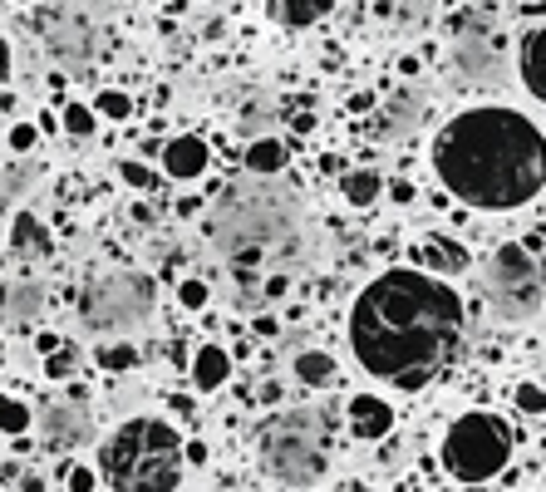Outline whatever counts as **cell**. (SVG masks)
<instances>
[{"label": "cell", "mask_w": 546, "mask_h": 492, "mask_svg": "<svg viewBox=\"0 0 546 492\" xmlns=\"http://www.w3.org/2000/svg\"><path fill=\"white\" fill-rule=\"evenodd\" d=\"M389 429H394V409H389L379 394H355V399H350V433H355V438L374 443V438H384Z\"/></svg>", "instance_id": "5bb4252c"}, {"label": "cell", "mask_w": 546, "mask_h": 492, "mask_svg": "<svg viewBox=\"0 0 546 492\" xmlns=\"http://www.w3.org/2000/svg\"><path fill=\"white\" fill-rule=\"evenodd\" d=\"M40 183V163H10V168H0V207H10L15 197H25L30 187Z\"/></svg>", "instance_id": "7402d4cb"}, {"label": "cell", "mask_w": 546, "mask_h": 492, "mask_svg": "<svg viewBox=\"0 0 546 492\" xmlns=\"http://www.w3.org/2000/svg\"><path fill=\"white\" fill-rule=\"evenodd\" d=\"M414 123H419V94L404 89V94H394V99L384 104V114H379V138H404Z\"/></svg>", "instance_id": "ac0fdd59"}, {"label": "cell", "mask_w": 546, "mask_h": 492, "mask_svg": "<svg viewBox=\"0 0 546 492\" xmlns=\"http://www.w3.org/2000/svg\"><path fill=\"white\" fill-rule=\"evenodd\" d=\"M109 15V0H60L55 10H45V40L50 50L69 64H89L99 55V25Z\"/></svg>", "instance_id": "9c48e42d"}, {"label": "cell", "mask_w": 546, "mask_h": 492, "mask_svg": "<svg viewBox=\"0 0 546 492\" xmlns=\"http://www.w3.org/2000/svg\"><path fill=\"white\" fill-rule=\"evenodd\" d=\"M40 438L50 443V448H84L89 438H94V414H89V404H84V394H64V399H45L40 404Z\"/></svg>", "instance_id": "30bf717a"}, {"label": "cell", "mask_w": 546, "mask_h": 492, "mask_svg": "<svg viewBox=\"0 0 546 492\" xmlns=\"http://www.w3.org/2000/svg\"><path fill=\"white\" fill-rule=\"evenodd\" d=\"M158 310V281L143 271H109L94 276L79 301H74V320L94 335H128L138 325H148Z\"/></svg>", "instance_id": "8992f818"}, {"label": "cell", "mask_w": 546, "mask_h": 492, "mask_svg": "<svg viewBox=\"0 0 546 492\" xmlns=\"http://www.w3.org/2000/svg\"><path fill=\"white\" fill-rule=\"evenodd\" d=\"M286 163H291V148H286V138H276V133H266V138H256V143L246 148V173H251V178H276Z\"/></svg>", "instance_id": "2e32d148"}, {"label": "cell", "mask_w": 546, "mask_h": 492, "mask_svg": "<svg viewBox=\"0 0 546 492\" xmlns=\"http://www.w3.org/2000/svg\"><path fill=\"white\" fill-rule=\"evenodd\" d=\"M433 173L463 207H527L546 187V133L502 104L463 109L433 138Z\"/></svg>", "instance_id": "7a4b0ae2"}, {"label": "cell", "mask_w": 546, "mask_h": 492, "mask_svg": "<svg viewBox=\"0 0 546 492\" xmlns=\"http://www.w3.org/2000/svg\"><path fill=\"white\" fill-rule=\"evenodd\" d=\"M227 374H232V355L222 345H202L197 350V360H192V384L197 389H222Z\"/></svg>", "instance_id": "d6986e66"}, {"label": "cell", "mask_w": 546, "mask_h": 492, "mask_svg": "<svg viewBox=\"0 0 546 492\" xmlns=\"http://www.w3.org/2000/svg\"><path fill=\"white\" fill-rule=\"evenodd\" d=\"M212 246L232 261V271L256 276L271 256H291L301 242V207L281 187H227L207 217Z\"/></svg>", "instance_id": "3957f363"}, {"label": "cell", "mask_w": 546, "mask_h": 492, "mask_svg": "<svg viewBox=\"0 0 546 492\" xmlns=\"http://www.w3.org/2000/svg\"><path fill=\"white\" fill-rule=\"evenodd\" d=\"M207 158H212L207 138L182 133V138H173V143L163 148V173H168V178H178V183H192V178H202V173H207Z\"/></svg>", "instance_id": "7c38bea8"}, {"label": "cell", "mask_w": 546, "mask_h": 492, "mask_svg": "<svg viewBox=\"0 0 546 492\" xmlns=\"http://www.w3.org/2000/svg\"><path fill=\"white\" fill-rule=\"evenodd\" d=\"M330 10H335V0H271V5H266V15H271L276 25H286V30H305V25L325 20Z\"/></svg>", "instance_id": "e0dca14e"}, {"label": "cell", "mask_w": 546, "mask_h": 492, "mask_svg": "<svg viewBox=\"0 0 546 492\" xmlns=\"http://www.w3.org/2000/svg\"><path fill=\"white\" fill-rule=\"evenodd\" d=\"M517 74H522L527 94H532V99H542V104H546V20H542V25H532V30L522 35V55H517Z\"/></svg>", "instance_id": "4fadbf2b"}, {"label": "cell", "mask_w": 546, "mask_h": 492, "mask_svg": "<svg viewBox=\"0 0 546 492\" xmlns=\"http://www.w3.org/2000/svg\"><path fill=\"white\" fill-rule=\"evenodd\" d=\"M517 409H522V414H542V409H546V389H542V384H517Z\"/></svg>", "instance_id": "f1b7e54d"}, {"label": "cell", "mask_w": 546, "mask_h": 492, "mask_svg": "<svg viewBox=\"0 0 546 492\" xmlns=\"http://www.w3.org/2000/svg\"><path fill=\"white\" fill-rule=\"evenodd\" d=\"M483 291L497 320H532L546 306V261H537L522 242H502L483 266Z\"/></svg>", "instance_id": "52a82bcc"}, {"label": "cell", "mask_w": 546, "mask_h": 492, "mask_svg": "<svg viewBox=\"0 0 546 492\" xmlns=\"http://www.w3.org/2000/svg\"><path fill=\"white\" fill-rule=\"evenodd\" d=\"M507 458H512V429L497 414H487V409L463 414L448 429V438H443V468L458 483H487V478H497L507 468Z\"/></svg>", "instance_id": "ba28073f"}, {"label": "cell", "mask_w": 546, "mask_h": 492, "mask_svg": "<svg viewBox=\"0 0 546 492\" xmlns=\"http://www.w3.org/2000/svg\"><path fill=\"white\" fill-rule=\"evenodd\" d=\"M10 246H15L20 256H45V251H50V232H45V222H40L35 212H20L15 227H10Z\"/></svg>", "instance_id": "44dd1931"}, {"label": "cell", "mask_w": 546, "mask_h": 492, "mask_svg": "<svg viewBox=\"0 0 546 492\" xmlns=\"http://www.w3.org/2000/svg\"><path fill=\"white\" fill-rule=\"evenodd\" d=\"M94 360H99L104 369H133L138 365V350H133V345H99Z\"/></svg>", "instance_id": "83f0119b"}, {"label": "cell", "mask_w": 546, "mask_h": 492, "mask_svg": "<svg viewBox=\"0 0 546 492\" xmlns=\"http://www.w3.org/2000/svg\"><path fill=\"white\" fill-rule=\"evenodd\" d=\"M458 64L478 84L502 79V45H497V30L487 20H458Z\"/></svg>", "instance_id": "8fae6325"}, {"label": "cell", "mask_w": 546, "mask_h": 492, "mask_svg": "<svg viewBox=\"0 0 546 492\" xmlns=\"http://www.w3.org/2000/svg\"><path fill=\"white\" fill-rule=\"evenodd\" d=\"M74 365H79V355H74V350H60V345H55V350H50V365H45V374H50V379H64V374H69Z\"/></svg>", "instance_id": "4dcf8cb0"}, {"label": "cell", "mask_w": 546, "mask_h": 492, "mask_svg": "<svg viewBox=\"0 0 546 492\" xmlns=\"http://www.w3.org/2000/svg\"><path fill=\"white\" fill-rule=\"evenodd\" d=\"M30 424H35V414H30L20 399H0V433H10V438H15V433H25Z\"/></svg>", "instance_id": "484cf974"}, {"label": "cell", "mask_w": 546, "mask_h": 492, "mask_svg": "<svg viewBox=\"0 0 546 492\" xmlns=\"http://www.w3.org/2000/svg\"><path fill=\"white\" fill-rule=\"evenodd\" d=\"M389 197H394V202H414L419 192H414V183H409V178H394V183H389Z\"/></svg>", "instance_id": "d590c367"}, {"label": "cell", "mask_w": 546, "mask_h": 492, "mask_svg": "<svg viewBox=\"0 0 546 492\" xmlns=\"http://www.w3.org/2000/svg\"><path fill=\"white\" fill-rule=\"evenodd\" d=\"M94 114H99V119L123 123L128 114H133V99H128V94H119V89H104V94L94 99Z\"/></svg>", "instance_id": "4316f807"}, {"label": "cell", "mask_w": 546, "mask_h": 492, "mask_svg": "<svg viewBox=\"0 0 546 492\" xmlns=\"http://www.w3.org/2000/svg\"><path fill=\"white\" fill-rule=\"evenodd\" d=\"M182 438L163 419H128L99 453V473L114 492H178Z\"/></svg>", "instance_id": "277c9868"}, {"label": "cell", "mask_w": 546, "mask_h": 492, "mask_svg": "<svg viewBox=\"0 0 546 492\" xmlns=\"http://www.w3.org/2000/svg\"><path fill=\"white\" fill-rule=\"evenodd\" d=\"M310 128H315V114H310V109L291 114V133H310Z\"/></svg>", "instance_id": "8d00e7d4"}, {"label": "cell", "mask_w": 546, "mask_h": 492, "mask_svg": "<svg viewBox=\"0 0 546 492\" xmlns=\"http://www.w3.org/2000/svg\"><path fill=\"white\" fill-rule=\"evenodd\" d=\"M261 473L276 488H315L330 473V429L320 409H286L271 414L256 433Z\"/></svg>", "instance_id": "5b68a950"}, {"label": "cell", "mask_w": 546, "mask_h": 492, "mask_svg": "<svg viewBox=\"0 0 546 492\" xmlns=\"http://www.w3.org/2000/svg\"><path fill=\"white\" fill-rule=\"evenodd\" d=\"M5 79H10V45L0 40V84H5Z\"/></svg>", "instance_id": "60d3db41"}, {"label": "cell", "mask_w": 546, "mask_h": 492, "mask_svg": "<svg viewBox=\"0 0 546 492\" xmlns=\"http://www.w3.org/2000/svg\"><path fill=\"white\" fill-rule=\"evenodd\" d=\"M60 123H64V133H69V138H89V133H94V123H99V114H94V104H69Z\"/></svg>", "instance_id": "d4e9b609"}, {"label": "cell", "mask_w": 546, "mask_h": 492, "mask_svg": "<svg viewBox=\"0 0 546 492\" xmlns=\"http://www.w3.org/2000/svg\"><path fill=\"white\" fill-rule=\"evenodd\" d=\"M296 379L310 384V389H315V384H330V379H335V360H330L325 350H305V355H296Z\"/></svg>", "instance_id": "cb8c5ba5"}, {"label": "cell", "mask_w": 546, "mask_h": 492, "mask_svg": "<svg viewBox=\"0 0 546 492\" xmlns=\"http://www.w3.org/2000/svg\"><path fill=\"white\" fill-rule=\"evenodd\" d=\"M25 492H45V478L40 473H25Z\"/></svg>", "instance_id": "7bdbcfd3"}, {"label": "cell", "mask_w": 546, "mask_h": 492, "mask_svg": "<svg viewBox=\"0 0 546 492\" xmlns=\"http://www.w3.org/2000/svg\"><path fill=\"white\" fill-rule=\"evenodd\" d=\"M119 178H123V183H133V187H153V183H158V178H153L143 163H133V158H128V163H119Z\"/></svg>", "instance_id": "1f68e13d"}, {"label": "cell", "mask_w": 546, "mask_h": 492, "mask_svg": "<svg viewBox=\"0 0 546 492\" xmlns=\"http://www.w3.org/2000/svg\"><path fill=\"white\" fill-rule=\"evenodd\" d=\"M182 458H187V463H202V458H207V448H202V443H187V448H182Z\"/></svg>", "instance_id": "ab89813d"}, {"label": "cell", "mask_w": 546, "mask_h": 492, "mask_svg": "<svg viewBox=\"0 0 546 492\" xmlns=\"http://www.w3.org/2000/svg\"><path fill=\"white\" fill-rule=\"evenodd\" d=\"M379 173H369V168H355V173H345L340 178V192H345V202L350 207H374L379 202Z\"/></svg>", "instance_id": "603a6c76"}, {"label": "cell", "mask_w": 546, "mask_h": 492, "mask_svg": "<svg viewBox=\"0 0 546 492\" xmlns=\"http://www.w3.org/2000/svg\"><path fill=\"white\" fill-rule=\"evenodd\" d=\"M256 399H261V404H276V399H281V384H266V389H261Z\"/></svg>", "instance_id": "b9f144b4"}, {"label": "cell", "mask_w": 546, "mask_h": 492, "mask_svg": "<svg viewBox=\"0 0 546 492\" xmlns=\"http://www.w3.org/2000/svg\"><path fill=\"white\" fill-rule=\"evenodd\" d=\"M369 104H374V94H369V89H360V94L350 99V109H355V114H369Z\"/></svg>", "instance_id": "74e56055"}, {"label": "cell", "mask_w": 546, "mask_h": 492, "mask_svg": "<svg viewBox=\"0 0 546 492\" xmlns=\"http://www.w3.org/2000/svg\"><path fill=\"white\" fill-rule=\"evenodd\" d=\"M256 335H276V315H256Z\"/></svg>", "instance_id": "f35d334b"}, {"label": "cell", "mask_w": 546, "mask_h": 492, "mask_svg": "<svg viewBox=\"0 0 546 492\" xmlns=\"http://www.w3.org/2000/svg\"><path fill=\"white\" fill-rule=\"evenodd\" d=\"M468 310L428 271H384L355 296L350 345L364 374L414 394L458 360Z\"/></svg>", "instance_id": "6da1fadb"}, {"label": "cell", "mask_w": 546, "mask_h": 492, "mask_svg": "<svg viewBox=\"0 0 546 492\" xmlns=\"http://www.w3.org/2000/svg\"><path fill=\"white\" fill-rule=\"evenodd\" d=\"M286 286H291V276H281V271H276V276H266V286H261V291H266V301H276V296H286Z\"/></svg>", "instance_id": "e575fe53"}, {"label": "cell", "mask_w": 546, "mask_h": 492, "mask_svg": "<svg viewBox=\"0 0 546 492\" xmlns=\"http://www.w3.org/2000/svg\"><path fill=\"white\" fill-rule=\"evenodd\" d=\"M35 138H40V133H35L30 123H20V128H10V148H30Z\"/></svg>", "instance_id": "836d02e7"}, {"label": "cell", "mask_w": 546, "mask_h": 492, "mask_svg": "<svg viewBox=\"0 0 546 492\" xmlns=\"http://www.w3.org/2000/svg\"><path fill=\"white\" fill-rule=\"evenodd\" d=\"M178 301L187 310H202V306H207V281H182V286H178Z\"/></svg>", "instance_id": "f546056e"}, {"label": "cell", "mask_w": 546, "mask_h": 492, "mask_svg": "<svg viewBox=\"0 0 546 492\" xmlns=\"http://www.w3.org/2000/svg\"><path fill=\"white\" fill-rule=\"evenodd\" d=\"M0 315H5L10 325L40 320V315H45V291H40V281H10V286H0Z\"/></svg>", "instance_id": "9a60e30c"}, {"label": "cell", "mask_w": 546, "mask_h": 492, "mask_svg": "<svg viewBox=\"0 0 546 492\" xmlns=\"http://www.w3.org/2000/svg\"><path fill=\"white\" fill-rule=\"evenodd\" d=\"M419 261L424 266H433V271H448V276H458V271H468V251L458 242H448V237H424L419 242Z\"/></svg>", "instance_id": "ffe728a7"}, {"label": "cell", "mask_w": 546, "mask_h": 492, "mask_svg": "<svg viewBox=\"0 0 546 492\" xmlns=\"http://www.w3.org/2000/svg\"><path fill=\"white\" fill-rule=\"evenodd\" d=\"M94 483H99V473H94V468H84V463L69 473V492H94Z\"/></svg>", "instance_id": "d6a6232c"}]
</instances>
